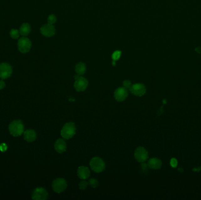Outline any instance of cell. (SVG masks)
Returning <instances> with one entry per match:
<instances>
[{"label": "cell", "mask_w": 201, "mask_h": 200, "mask_svg": "<svg viewBox=\"0 0 201 200\" xmlns=\"http://www.w3.org/2000/svg\"><path fill=\"white\" fill-rule=\"evenodd\" d=\"M9 133L14 137H19L24 132V126L23 121L20 120H15L9 124Z\"/></svg>", "instance_id": "cell-1"}, {"label": "cell", "mask_w": 201, "mask_h": 200, "mask_svg": "<svg viewBox=\"0 0 201 200\" xmlns=\"http://www.w3.org/2000/svg\"><path fill=\"white\" fill-rule=\"evenodd\" d=\"M76 133V127L73 122L66 123L61 131V136L64 139H70Z\"/></svg>", "instance_id": "cell-2"}, {"label": "cell", "mask_w": 201, "mask_h": 200, "mask_svg": "<svg viewBox=\"0 0 201 200\" xmlns=\"http://www.w3.org/2000/svg\"><path fill=\"white\" fill-rule=\"evenodd\" d=\"M89 165L91 168L97 173L103 172L105 168V163L103 159L98 157L92 158L90 161Z\"/></svg>", "instance_id": "cell-3"}, {"label": "cell", "mask_w": 201, "mask_h": 200, "mask_svg": "<svg viewBox=\"0 0 201 200\" xmlns=\"http://www.w3.org/2000/svg\"><path fill=\"white\" fill-rule=\"evenodd\" d=\"M67 186V182L66 180L62 178H56L53 181L52 184V189L56 193H61L65 191Z\"/></svg>", "instance_id": "cell-4"}, {"label": "cell", "mask_w": 201, "mask_h": 200, "mask_svg": "<svg viewBox=\"0 0 201 200\" xmlns=\"http://www.w3.org/2000/svg\"><path fill=\"white\" fill-rule=\"evenodd\" d=\"M17 45L19 51L23 54H26L31 49V42L28 38L23 37L19 39Z\"/></svg>", "instance_id": "cell-5"}, {"label": "cell", "mask_w": 201, "mask_h": 200, "mask_svg": "<svg viewBox=\"0 0 201 200\" xmlns=\"http://www.w3.org/2000/svg\"><path fill=\"white\" fill-rule=\"evenodd\" d=\"M134 156L138 162L144 163L148 158V153L144 147H138L135 151Z\"/></svg>", "instance_id": "cell-6"}, {"label": "cell", "mask_w": 201, "mask_h": 200, "mask_svg": "<svg viewBox=\"0 0 201 200\" xmlns=\"http://www.w3.org/2000/svg\"><path fill=\"white\" fill-rule=\"evenodd\" d=\"M13 73L12 66L8 63L0 64V78L6 79L9 78Z\"/></svg>", "instance_id": "cell-7"}, {"label": "cell", "mask_w": 201, "mask_h": 200, "mask_svg": "<svg viewBox=\"0 0 201 200\" xmlns=\"http://www.w3.org/2000/svg\"><path fill=\"white\" fill-rule=\"evenodd\" d=\"M74 88L77 92H83L86 90L88 86V82L87 79L84 77L79 76L78 78L75 79L74 83Z\"/></svg>", "instance_id": "cell-8"}, {"label": "cell", "mask_w": 201, "mask_h": 200, "mask_svg": "<svg viewBox=\"0 0 201 200\" xmlns=\"http://www.w3.org/2000/svg\"><path fill=\"white\" fill-rule=\"evenodd\" d=\"M48 192L42 187L35 188L32 193V199L35 200H45L48 198Z\"/></svg>", "instance_id": "cell-9"}, {"label": "cell", "mask_w": 201, "mask_h": 200, "mask_svg": "<svg viewBox=\"0 0 201 200\" xmlns=\"http://www.w3.org/2000/svg\"><path fill=\"white\" fill-rule=\"evenodd\" d=\"M130 90L131 93L136 96H142L146 93V88L145 85L142 84H136L132 85Z\"/></svg>", "instance_id": "cell-10"}, {"label": "cell", "mask_w": 201, "mask_h": 200, "mask_svg": "<svg viewBox=\"0 0 201 200\" xmlns=\"http://www.w3.org/2000/svg\"><path fill=\"white\" fill-rule=\"evenodd\" d=\"M128 96V90L124 87H119L114 92V98L118 102H123Z\"/></svg>", "instance_id": "cell-11"}, {"label": "cell", "mask_w": 201, "mask_h": 200, "mask_svg": "<svg viewBox=\"0 0 201 200\" xmlns=\"http://www.w3.org/2000/svg\"><path fill=\"white\" fill-rule=\"evenodd\" d=\"M40 31L44 36L46 37H52L56 33L55 27L50 23L45 24L40 28Z\"/></svg>", "instance_id": "cell-12"}, {"label": "cell", "mask_w": 201, "mask_h": 200, "mask_svg": "<svg viewBox=\"0 0 201 200\" xmlns=\"http://www.w3.org/2000/svg\"><path fill=\"white\" fill-rule=\"evenodd\" d=\"M54 148L58 153H63L66 150V144L63 139H58L54 144Z\"/></svg>", "instance_id": "cell-13"}, {"label": "cell", "mask_w": 201, "mask_h": 200, "mask_svg": "<svg viewBox=\"0 0 201 200\" xmlns=\"http://www.w3.org/2000/svg\"><path fill=\"white\" fill-rule=\"evenodd\" d=\"M77 175L81 180L87 179L90 176V170L87 167L80 166L77 170Z\"/></svg>", "instance_id": "cell-14"}, {"label": "cell", "mask_w": 201, "mask_h": 200, "mask_svg": "<svg viewBox=\"0 0 201 200\" xmlns=\"http://www.w3.org/2000/svg\"><path fill=\"white\" fill-rule=\"evenodd\" d=\"M24 138L27 142H33L36 140L37 134L33 129H28L24 132Z\"/></svg>", "instance_id": "cell-15"}, {"label": "cell", "mask_w": 201, "mask_h": 200, "mask_svg": "<svg viewBox=\"0 0 201 200\" xmlns=\"http://www.w3.org/2000/svg\"><path fill=\"white\" fill-rule=\"evenodd\" d=\"M148 166L154 170H158L162 166V162L157 158H152L148 162Z\"/></svg>", "instance_id": "cell-16"}, {"label": "cell", "mask_w": 201, "mask_h": 200, "mask_svg": "<svg viewBox=\"0 0 201 200\" xmlns=\"http://www.w3.org/2000/svg\"><path fill=\"white\" fill-rule=\"evenodd\" d=\"M31 27L28 23H23L19 30L20 35L23 37H26L28 35L29 33H31Z\"/></svg>", "instance_id": "cell-17"}, {"label": "cell", "mask_w": 201, "mask_h": 200, "mask_svg": "<svg viewBox=\"0 0 201 200\" xmlns=\"http://www.w3.org/2000/svg\"><path fill=\"white\" fill-rule=\"evenodd\" d=\"M75 72L77 74L82 76L86 72V66L84 63L80 62L75 66Z\"/></svg>", "instance_id": "cell-18"}, {"label": "cell", "mask_w": 201, "mask_h": 200, "mask_svg": "<svg viewBox=\"0 0 201 200\" xmlns=\"http://www.w3.org/2000/svg\"><path fill=\"white\" fill-rule=\"evenodd\" d=\"M9 35H10V37L13 39H19V37L20 33H19V30L15 29H12L9 33Z\"/></svg>", "instance_id": "cell-19"}, {"label": "cell", "mask_w": 201, "mask_h": 200, "mask_svg": "<svg viewBox=\"0 0 201 200\" xmlns=\"http://www.w3.org/2000/svg\"><path fill=\"white\" fill-rule=\"evenodd\" d=\"M122 52L121 51H116L114 52L112 55V59L113 61H117L120 58L121 56Z\"/></svg>", "instance_id": "cell-20"}, {"label": "cell", "mask_w": 201, "mask_h": 200, "mask_svg": "<svg viewBox=\"0 0 201 200\" xmlns=\"http://www.w3.org/2000/svg\"><path fill=\"white\" fill-rule=\"evenodd\" d=\"M89 186L93 187V188H96L98 186L99 182L97 180L94 179V178H91L89 180V182H88Z\"/></svg>", "instance_id": "cell-21"}, {"label": "cell", "mask_w": 201, "mask_h": 200, "mask_svg": "<svg viewBox=\"0 0 201 200\" xmlns=\"http://www.w3.org/2000/svg\"><path fill=\"white\" fill-rule=\"evenodd\" d=\"M56 17L54 15L51 14V15H50L48 16V23L53 25L54 23H56Z\"/></svg>", "instance_id": "cell-22"}, {"label": "cell", "mask_w": 201, "mask_h": 200, "mask_svg": "<svg viewBox=\"0 0 201 200\" xmlns=\"http://www.w3.org/2000/svg\"><path fill=\"white\" fill-rule=\"evenodd\" d=\"M88 185V182H86L85 180H83V181H81L80 182V184H79V188L81 190H84L87 188Z\"/></svg>", "instance_id": "cell-23"}, {"label": "cell", "mask_w": 201, "mask_h": 200, "mask_svg": "<svg viewBox=\"0 0 201 200\" xmlns=\"http://www.w3.org/2000/svg\"><path fill=\"white\" fill-rule=\"evenodd\" d=\"M123 86L125 88H126V89H130V88L132 86V84H131V82L130 80H124L123 82Z\"/></svg>", "instance_id": "cell-24"}, {"label": "cell", "mask_w": 201, "mask_h": 200, "mask_svg": "<svg viewBox=\"0 0 201 200\" xmlns=\"http://www.w3.org/2000/svg\"><path fill=\"white\" fill-rule=\"evenodd\" d=\"M8 149V146L5 143H1L0 144V151L1 152H5Z\"/></svg>", "instance_id": "cell-25"}, {"label": "cell", "mask_w": 201, "mask_h": 200, "mask_svg": "<svg viewBox=\"0 0 201 200\" xmlns=\"http://www.w3.org/2000/svg\"><path fill=\"white\" fill-rule=\"evenodd\" d=\"M170 164H171V166L173 168H175L177 165H178V162L177 160L175 159V158H172L171 160V162H170Z\"/></svg>", "instance_id": "cell-26"}, {"label": "cell", "mask_w": 201, "mask_h": 200, "mask_svg": "<svg viewBox=\"0 0 201 200\" xmlns=\"http://www.w3.org/2000/svg\"><path fill=\"white\" fill-rule=\"evenodd\" d=\"M5 87V83L3 80H0V90L4 89Z\"/></svg>", "instance_id": "cell-27"}, {"label": "cell", "mask_w": 201, "mask_h": 200, "mask_svg": "<svg viewBox=\"0 0 201 200\" xmlns=\"http://www.w3.org/2000/svg\"><path fill=\"white\" fill-rule=\"evenodd\" d=\"M116 62V61H112V65H113V66H115L116 65V62Z\"/></svg>", "instance_id": "cell-28"}]
</instances>
